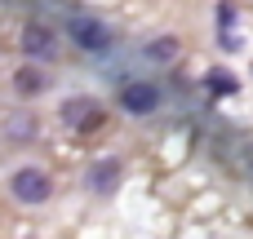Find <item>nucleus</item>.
<instances>
[{"label":"nucleus","mask_w":253,"mask_h":239,"mask_svg":"<svg viewBox=\"0 0 253 239\" xmlns=\"http://www.w3.org/2000/svg\"><path fill=\"white\" fill-rule=\"evenodd\" d=\"M13 89H18V98H36V93H44V89H49V75L40 71V62H36V58H27V67H18V71H13Z\"/></svg>","instance_id":"nucleus-8"},{"label":"nucleus","mask_w":253,"mask_h":239,"mask_svg":"<svg viewBox=\"0 0 253 239\" xmlns=\"http://www.w3.org/2000/svg\"><path fill=\"white\" fill-rule=\"evenodd\" d=\"M36 133H40V120H36L31 111H9V115H4V137H9L13 146L31 142Z\"/></svg>","instance_id":"nucleus-9"},{"label":"nucleus","mask_w":253,"mask_h":239,"mask_svg":"<svg viewBox=\"0 0 253 239\" xmlns=\"http://www.w3.org/2000/svg\"><path fill=\"white\" fill-rule=\"evenodd\" d=\"M142 58H147V62H173V58H178V40H173V35H156V40L142 44Z\"/></svg>","instance_id":"nucleus-10"},{"label":"nucleus","mask_w":253,"mask_h":239,"mask_svg":"<svg viewBox=\"0 0 253 239\" xmlns=\"http://www.w3.org/2000/svg\"><path fill=\"white\" fill-rule=\"evenodd\" d=\"M116 102H120V111H129V115H156V111H160V89H156L151 80H129V84L116 89Z\"/></svg>","instance_id":"nucleus-3"},{"label":"nucleus","mask_w":253,"mask_h":239,"mask_svg":"<svg viewBox=\"0 0 253 239\" xmlns=\"http://www.w3.org/2000/svg\"><path fill=\"white\" fill-rule=\"evenodd\" d=\"M67 31H71V44L76 49H84V53H102V49H111V27L102 22V18H93V13H71L67 18Z\"/></svg>","instance_id":"nucleus-2"},{"label":"nucleus","mask_w":253,"mask_h":239,"mask_svg":"<svg viewBox=\"0 0 253 239\" xmlns=\"http://www.w3.org/2000/svg\"><path fill=\"white\" fill-rule=\"evenodd\" d=\"M18 49H22V58H36V62H49L53 53H58V35H53V27L49 22H27L22 31H18Z\"/></svg>","instance_id":"nucleus-5"},{"label":"nucleus","mask_w":253,"mask_h":239,"mask_svg":"<svg viewBox=\"0 0 253 239\" xmlns=\"http://www.w3.org/2000/svg\"><path fill=\"white\" fill-rule=\"evenodd\" d=\"M245 182H249V186H253V164H249V169H245Z\"/></svg>","instance_id":"nucleus-11"},{"label":"nucleus","mask_w":253,"mask_h":239,"mask_svg":"<svg viewBox=\"0 0 253 239\" xmlns=\"http://www.w3.org/2000/svg\"><path fill=\"white\" fill-rule=\"evenodd\" d=\"M58 115H62V124H71V129H80V133H89V129H98L102 124V102H93V98H67L62 106H58Z\"/></svg>","instance_id":"nucleus-6"},{"label":"nucleus","mask_w":253,"mask_h":239,"mask_svg":"<svg viewBox=\"0 0 253 239\" xmlns=\"http://www.w3.org/2000/svg\"><path fill=\"white\" fill-rule=\"evenodd\" d=\"M9 195H13L18 204L36 208V204H44V200L53 195V182H49V173H44V169L22 164V169H13V173H9Z\"/></svg>","instance_id":"nucleus-1"},{"label":"nucleus","mask_w":253,"mask_h":239,"mask_svg":"<svg viewBox=\"0 0 253 239\" xmlns=\"http://www.w3.org/2000/svg\"><path fill=\"white\" fill-rule=\"evenodd\" d=\"M213 155H218V164H227L231 173L245 177V169L253 164V137L249 133H222V137H213Z\"/></svg>","instance_id":"nucleus-4"},{"label":"nucleus","mask_w":253,"mask_h":239,"mask_svg":"<svg viewBox=\"0 0 253 239\" xmlns=\"http://www.w3.org/2000/svg\"><path fill=\"white\" fill-rule=\"evenodd\" d=\"M120 173H125V164L107 155V160H93V164H89V177H84V182H89L93 195H111V191L120 186Z\"/></svg>","instance_id":"nucleus-7"}]
</instances>
